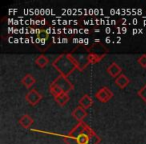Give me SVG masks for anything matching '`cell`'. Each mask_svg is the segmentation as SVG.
Segmentation results:
<instances>
[{
  "instance_id": "1",
  "label": "cell",
  "mask_w": 146,
  "mask_h": 144,
  "mask_svg": "<svg viewBox=\"0 0 146 144\" xmlns=\"http://www.w3.org/2000/svg\"><path fill=\"white\" fill-rule=\"evenodd\" d=\"M63 139L66 144H99L101 141V138L85 122L76 124Z\"/></svg>"
},
{
  "instance_id": "2",
  "label": "cell",
  "mask_w": 146,
  "mask_h": 144,
  "mask_svg": "<svg viewBox=\"0 0 146 144\" xmlns=\"http://www.w3.org/2000/svg\"><path fill=\"white\" fill-rule=\"evenodd\" d=\"M52 66L59 72V75L68 77L75 69H78L75 60L71 53L61 54L52 62Z\"/></svg>"
},
{
  "instance_id": "3",
  "label": "cell",
  "mask_w": 146,
  "mask_h": 144,
  "mask_svg": "<svg viewBox=\"0 0 146 144\" xmlns=\"http://www.w3.org/2000/svg\"><path fill=\"white\" fill-rule=\"evenodd\" d=\"M52 83H54L55 85L58 86L63 93H69L71 90L74 89V85L69 81L68 77H65V76L62 75H59L58 77L55 78L52 81Z\"/></svg>"
},
{
  "instance_id": "4",
  "label": "cell",
  "mask_w": 146,
  "mask_h": 144,
  "mask_svg": "<svg viewBox=\"0 0 146 144\" xmlns=\"http://www.w3.org/2000/svg\"><path fill=\"white\" fill-rule=\"evenodd\" d=\"M87 54H88L87 50H86V52H85V50H84L83 52L79 53V52H77V50L75 49L74 52H71V55H72L74 60H75L79 71H83L84 69L87 67V65H89L87 62Z\"/></svg>"
},
{
  "instance_id": "5",
  "label": "cell",
  "mask_w": 146,
  "mask_h": 144,
  "mask_svg": "<svg viewBox=\"0 0 146 144\" xmlns=\"http://www.w3.org/2000/svg\"><path fill=\"white\" fill-rule=\"evenodd\" d=\"M42 98H43L42 94L39 93V92L35 89V88L30 89L26 93V95H25V100H26V101L28 102L31 106L37 105V104L40 102V100L42 99Z\"/></svg>"
},
{
  "instance_id": "6",
  "label": "cell",
  "mask_w": 146,
  "mask_h": 144,
  "mask_svg": "<svg viewBox=\"0 0 146 144\" xmlns=\"http://www.w3.org/2000/svg\"><path fill=\"white\" fill-rule=\"evenodd\" d=\"M112 97H113V92L106 86L98 89V91L95 93V98L97 100H99L100 102H102V103L108 102Z\"/></svg>"
},
{
  "instance_id": "7",
  "label": "cell",
  "mask_w": 146,
  "mask_h": 144,
  "mask_svg": "<svg viewBox=\"0 0 146 144\" xmlns=\"http://www.w3.org/2000/svg\"><path fill=\"white\" fill-rule=\"evenodd\" d=\"M86 50H87V52L94 53V54H98V55H103V56H106V54H107V48L100 42L93 43Z\"/></svg>"
},
{
  "instance_id": "8",
  "label": "cell",
  "mask_w": 146,
  "mask_h": 144,
  "mask_svg": "<svg viewBox=\"0 0 146 144\" xmlns=\"http://www.w3.org/2000/svg\"><path fill=\"white\" fill-rule=\"evenodd\" d=\"M71 115H72V117L79 123V122H84L83 120L86 118L88 113H87V111H86V109L82 108L81 106H77V107L72 111Z\"/></svg>"
},
{
  "instance_id": "9",
  "label": "cell",
  "mask_w": 146,
  "mask_h": 144,
  "mask_svg": "<svg viewBox=\"0 0 146 144\" xmlns=\"http://www.w3.org/2000/svg\"><path fill=\"white\" fill-rule=\"evenodd\" d=\"M106 71H107V73L109 74L112 78H115V79L118 76L122 74V68L116 62H112L111 64L107 67Z\"/></svg>"
},
{
  "instance_id": "10",
  "label": "cell",
  "mask_w": 146,
  "mask_h": 144,
  "mask_svg": "<svg viewBox=\"0 0 146 144\" xmlns=\"http://www.w3.org/2000/svg\"><path fill=\"white\" fill-rule=\"evenodd\" d=\"M33 122H34L33 118L31 117L30 115H28V114H24V115L21 116L20 119L18 120V123L20 124L21 127H23L24 129H29V128L32 126Z\"/></svg>"
},
{
  "instance_id": "11",
  "label": "cell",
  "mask_w": 146,
  "mask_h": 144,
  "mask_svg": "<svg viewBox=\"0 0 146 144\" xmlns=\"http://www.w3.org/2000/svg\"><path fill=\"white\" fill-rule=\"evenodd\" d=\"M114 82H115L117 87H119L120 89H124V88L130 83V79L125 75V74L122 73L121 75H119L115 80H114Z\"/></svg>"
},
{
  "instance_id": "12",
  "label": "cell",
  "mask_w": 146,
  "mask_h": 144,
  "mask_svg": "<svg viewBox=\"0 0 146 144\" xmlns=\"http://www.w3.org/2000/svg\"><path fill=\"white\" fill-rule=\"evenodd\" d=\"M92 104H93V99L88 94H84L79 100V106H81L82 108H84L86 110L91 107Z\"/></svg>"
},
{
  "instance_id": "13",
  "label": "cell",
  "mask_w": 146,
  "mask_h": 144,
  "mask_svg": "<svg viewBox=\"0 0 146 144\" xmlns=\"http://www.w3.org/2000/svg\"><path fill=\"white\" fill-rule=\"evenodd\" d=\"M21 83L26 88H31L36 83V79H35L31 74H26V75L22 78V80H21Z\"/></svg>"
},
{
  "instance_id": "14",
  "label": "cell",
  "mask_w": 146,
  "mask_h": 144,
  "mask_svg": "<svg viewBox=\"0 0 146 144\" xmlns=\"http://www.w3.org/2000/svg\"><path fill=\"white\" fill-rule=\"evenodd\" d=\"M35 64L39 67V68H45L47 65L49 64V59L45 55L41 54L35 58Z\"/></svg>"
},
{
  "instance_id": "15",
  "label": "cell",
  "mask_w": 146,
  "mask_h": 144,
  "mask_svg": "<svg viewBox=\"0 0 146 144\" xmlns=\"http://www.w3.org/2000/svg\"><path fill=\"white\" fill-rule=\"evenodd\" d=\"M104 57L105 56H103V55H98V54H94V53L88 52L87 62H88V64H96V63L100 62Z\"/></svg>"
},
{
  "instance_id": "16",
  "label": "cell",
  "mask_w": 146,
  "mask_h": 144,
  "mask_svg": "<svg viewBox=\"0 0 146 144\" xmlns=\"http://www.w3.org/2000/svg\"><path fill=\"white\" fill-rule=\"evenodd\" d=\"M70 97H69V94L68 93H62L60 94L59 96L57 97H54V100L57 104H59L60 106H64L67 104V102L69 101Z\"/></svg>"
},
{
  "instance_id": "17",
  "label": "cell",
  "mask_w": 146,
  "mask_h": 144,
  "mask_svg": "<svg viewBox=\"0 0 146 144\" xmlns=\"http://www.w3.org/2000/svg\"><path fill=\"white\" fill-rule=\"evenodd\" d=\"M49 90H50V93L52 94L54 97H57V96H59L60 94L63 93V92L61 91L60 88H59L57 85H55L54 83H52V82H51L50 86H49Z\"/></svg>"
},
{
  "instance_id": "18",
  "label": "cell",
  "mask_w": 146,
  "mask_h": 144,
  "mask_svg": "<svg viewBox=\"0 0 146 144\" xmlns=\"http://www.w3.org/2000/svg\"><path fill=\"white\" fill-rule=\"evenodd\" d=\"M137 95L139 96L140 98H141L142 100L144 101V103H146V84L143 86V87H141L139 90L137 91Z\"/></svg>"
},
{
  "instance_id": "19",
  "label": "cell",
  "mask_w": 146,
  "mask_h": 144,
  "mask_svg": "<svg viewBox=\"0 0 146 144\" xmlns=\"http://www.w3.org/2000/svg\"><path fill=\"white\" fill-rule=\"evenodd\" d=\"M137 62L142 68H146V54H142L137 58Z\"/></svg>"
}]
</instances>
